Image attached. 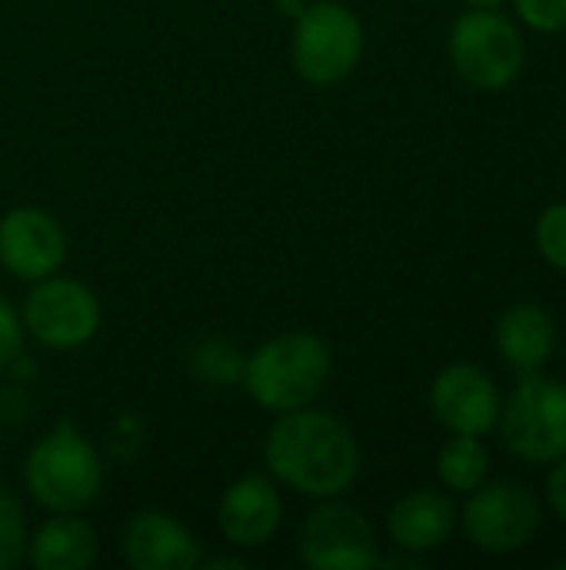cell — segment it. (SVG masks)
<instances>
[{"label":"cell","mask_w":566,"mask_h":570,"mask_svg":"<svg viewBox=\"0 0 566 570\" xmlns=\"http://www.w3.org/2000/svg\"><path fill=\"white\" fill-rule=\"evenodd\" d=\"M270 474L304 498H340L360 474V448L350 428L327 411H287L267 434Z\"/></svg>","instance_id":"6da1fadb"},{"label":"cell","mask_w":566,"mask_h":570,"mask_svg":"<svg viewBox=\"0 0 566 570\" xmlns=\"http://www.w3.org/2000/svg\"><path fill=\"white\" fill-rule=\"evenodd\" d=\"M330 347L317 334H280L260 344L247 367H244V384L250 397L274 411L287 414L297 407H310L327 381H330Z\"/></svg>","instance_id":"7a4b0ae2"},{"label":"cell","mask_w":566,"mask_h":570,"mask_svg":"<svg viewBox=\"0 0 566 570\" xmlns=\"http://www.w3.org/2000/svg\"><path fill=\"white\" fill-rule=\"evenodd\" d=\"M23 481L40 508L53 514H80L103 491V461L70 421H60L30 448Z\"/></svg>","instance_id":"3957f363"},{"label":"cell","mask_w":566,"mask_h":570,"mask_svg":"<svg viewBox=\"0 0 566 570\" xmlns=\"http://www.w3.org/2000/svg\"><path fill=\"white\" fill-rule=\"evenodd\" d=\"M500 438L507 451L527 464H554L566 458V384L524 374L510 401L500 407Z\"/></svg>","instance_id":"277c9868"},{"label":"cell","mask_w":566,"mask_h":570,"mask_svg":"<svg viewBox=\"0 0 566 570\" xmlns=\"http://www.w3.org/2000/svg\"><path fill=\"white\" fill-rule=\"evenodd\" d=\"M447 50L454 70L477 90L510 87L527 63V47L517 23L497 10H467L457 17Z\"/></svg>","instance_id":"5b68a950"},{"label":"cell","mask_w":566,"mask_h":570,"mask_svg":"<svg viewBox=\"0 0 566 570\" xmlns=\"http://www.w3.org/2000/svg\"><path fill=\"white\" fill-rule=\"evenodd\" d=\"M364 57V23L337 0L307 7L294 23V70L317 87L347 80Z\"/></svg>","instance_id":"8992f818"},{"label":"cell","mask_w":566,"mask_h":570,"mask_svg":"<svg viewBox=\"0 0 566 570\" xmlns=\"http://www.w3.org/2000/svg\"><path fill=\"white\" fill-rule=\"evenodd\" d=\"M537 528L540 504L517 481H484L464 504V531L484 554H514L534 541Z\"/></svg>","instance_id":"52a82bcc"},{"label":"cell","mask_w":566,"mask_h":570,"mask_svg":"<svg viewBox=\"0 0 566 570\" xmlns=\"http://www.w3.org/2000/svg\"><path fill=\"white\" fill-rule=\"evenodd\" d=\"M23 327L47 347L73 351L100 331V301L73 277H43L23 301Z\"/></svg>","instance_id":"ba28073f"},{"label":"cell","mask_w":566,"mask_h":570,"mask_svg":"<svg viewBox=\"0 0 566 570\" xmlns=\"http://www.w3.org/2000/svg\"><path fill=\"white\" fill-rule=\"evenodd\" d=\"M300 558L314 570H367L377 558L370 521L347 504H324L304 521Z\"/></svg>","instance_id":"9c48e42d"},{"label":"cell","mask_w":566,"mask_h":570,"mask_svg":"<svg viewBox=\"0 0 566 570\" xmlns=\"http://www.w3.org/2000/svg\"><path fill=\"white\" fill-rule=\"evenodd\" d=\"M67 257V234L60 220L40 207H17L0 220V264L17 281H43L57 274Z\"/></svg>","instance_id":"30bf717a"},{"label":"cell","mask_w":566,"mask_h":570,"mask_svg":"<svg viewBox=\"0 0 566 570\" xmlns=\"http://www.w3.org/2000/svg\"><path fill=\"white\" fill-rule=\"evenodd\" d=\"M430 407L450 434L484 438L497 428L500 394L487 371L474 364H450L430 387Z\"/></svg>","instance_id":"8fae6325"},{"label":"cell","mask_w":566,"mask_h":570,"mask_svg":"<svg viewBox=\"0 0 566 570\" xmlns=\"http://www.w3.org/2000/svg\"><path fill=\"white\" fill-rule=\"evenodd\" d=\"M217 521L230 544L264 548L284 521V501L277 494V484L264 474H244L224 491Z\"/></svg>","instance_id":"7c38bea8"},{"label":"cell","mask_w":566,"mask_h":570,"mask_svg":"<svg viewBox=\"0 0 566 570\" xmlns=\"http://www.w3.org/2000/svg\"><path fill=\"white\" fill-rule=\"evenodd\" d=\"M123 561L133 570H193L203 561V548L177 518L143 511L123 531Z\"/></svg>","instance_id":"4fadbf2b"},{"label":"cell","mask_w":566,"mask_h":570,"mask_svg":"<svg viewBox=\"0 0 566 570\" xmlns=\"http://www.w3.org/2000/svg\"><path fill=\"white\" fill-rule=\"evenodd\" d=\"M497 351L500 357L520 371H540L557 351V324L540 304H514L497 321Z\"/></svg>","instance_id":"5bb4252c"},{"label":"cell","mask_w":566,"mask_h":570,"mask_svg":"<svg viewBox=\"0 0 566 570\" xmlns=\"http://www.w3.org/2000/svg\"><path fill=\"white\" fill-rule=\"evenodd\" d=\"M390 538L400 551L427 554L447 544L457 528V508L437 491H414L390 511Z\"/></svg>","instance_id":"9a60e30c"},{"label":"cell","mask_w":566,"mask_h":570,"mask_svg":"<svg viewBox=\"0 0 566 570\" xmlns=\"http://www.w3.org/2000/svg\"><path fill=\"white\" fill-rule=\"evenodd\" d=\"M97 561V534L77 514L50 518L30 541V564L37 570H87Z\"/></svg>","instance_id":"2e32d148"},{"label":"cell","mask_w":566,"mask_h":570,"mask_svg":"<svg viewBox=\"0 0 566 570\" xmlns=\"http://www.w3.org/2000/svg\"><path fill=\"white\" fill-rule=\"evenodd\" d=\"M437 474H440V481H444L447 491L470 494V491H477L487 481V474H490V454L480 444V438L454 434L440 448V454H437Z\"/></svg>","instance_id":"e0dca14e"},{"label":"cell","mask_w":566,"mask_h":570,"mask_svg":"<svg viewBox=\"0 0 566 570\" xmlns=\"http://www.w3.org/2000/svg\"><path fill=\"white\" fill-rule=\"evenodd\" d=\"M27 554V524L17 498L0 488V570H13Z\"/></svg>","instance_id":"ac0fdd59"},{"label":"cell","mask_w":566,"mask_h":570,"mask_svg":"<svg viewBox=\"0 0 566 570\" xmlns=\"http://www.w3.org/2000/svg\"><path fill=\"white\" fill-rule=\"evenodd\" d=\"M537 250L540 257L557 267V271H566V200L564 204H554L547 207L540 217H537Z\"/></svg>","instance_id":"d6986e66"},{"label":"cell","mask_w":566,"mask_h":570,"mask_svg":"<svg viewBox=\"0 0 566 570\" xmlns=\"http://www.w3.org/2000/svg\"><path fill=\"white\" fill-rule=\"evenodd\" d=\"M527 27L540 33H557L566 27V0H514Z\"/></svg>","instance_id":"ffe728a7"},{"label":"cell","mask_w":566,"mask_h":570,"mask_svg":"<svg viewBox=\"0 0 566 570\" xmlns=\"http://www.w3.org/2000/svg\"><path fill=\"white\" fill-rule=\"evenodd\" d=\"M20 347H23V324L10 307V301L0 294V371L20 357Z\"/></svg>","instance_id":"44dd1931"},{"label":"cell","mask_w":566,"mask_h":570,"mask_svg":"<svg viewBox=\"0 0 566 570\" xmlns=\"http://www.w3.org/2000/svg\"><path fill=\"white\" fill-rule=\"evenodd\" d=\"M547 501H550L554 514L566 524V458L554 461V471L547 478Z\"/></svg>","instance_id":"7402d4cb"},{"label":"cell","mask_w":566,"mask_h":570,"mask_svg":"<svg viewBox=\"0 0 566 570\" xmlns=\"http://www.w3.org/2000/svg\"><path fill=\"white\" fill-rule=\"evenodd\" d=\"M200 568H207V570H220V568L244 570L247 564H244V561H237V558H217V561H200Z\"/></svg>","instance_id":"603a6c76"},{"label":"cell","mask_w":566,"mask_h":570,"mask_svg":"<svg viewBox=\"0 0 566 570\" xmlns=\"http://www.w3.org/2000/svg\"><path fill=\"white\" fill-rule=\"evenodd\" d=\"M277 3H280V10H284V13H290V17H300V13L307 10V7H304V0H277Z\"/></svg>","instance_id":"cb8c5ba5"},{"label":"cell","mask_w":566,"mask_h":570,"mask_svg":"<svg viewBox=\"0 0 566 570\" xmlns=\"http://www.w3.org/2000/svg\"><path fill=\"white\" fill-rule=\"evenodd\" d=\"M467 7H474V10H497L504 0H464Z\"/></svg>","instance_id":"d4e9b609"},{"label":"cell","mask_w":566,"mask_h":570,"mask_svg":"<svg viewBox=\"0 0 566 570\" xmlns=\"http://www.w3.org/2000/svg\"><path fill=\"white\" fill-rule=\"evenodd\" d=\"M557 568H560V570H566V561H560V564H557Z\"/></svg>","instance_id":"484cf974"}]
</instances>
